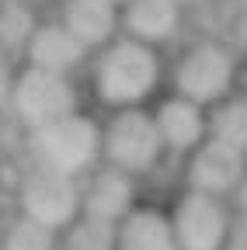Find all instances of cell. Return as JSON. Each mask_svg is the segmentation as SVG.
<instances>
[{"label":"cell","instance_id":"cell-22","mask_svg":"<svg viewBox=\"0 0 247 250\" xmlns=\"http://www.w3.org/2000/svg\"><path fill=\"white\" fill-rule=\"evenodd\" d=\"M174 4H181V7H192V4H199V0H174Z\"/></svg>","mask_w":247,"mask_h":250},{"label":"cell","instance_id":"cell-4","mask_svg":"<svg viewBox=\"0 0 247 250\" xmlns=\"http://www.w3.org/2000/svg\"><path fill=\"white\" fill-rule=\"evenodd\" d=\"M237 73H240V59L230 45L212 39L192 42L171 70V90L209 108L237 90Z\"/></svg>","mask_w":247,"mask_h":250},{"label":"cell","instance_id":"cell-3","mask_svg":"<svg viewBox=\"0 0 247 250\" xmlns=\"http://www.w3.org/2000/svg\"><path fill=\"white\" fill-rule=\"evenodd\" d=\"M167 156L160 132L153 125L150 104L139 108H115L101 122V164L143 177Z\"/></svg>","mask_w":247,"mask_h":250},{"label":"cell","instance_id":"cell-18","mask_svg":"<svg viewBox=\"0 0 247 250\" xmlns=\"http://www.w3.org/2000/svg\"><path fill=\"white\" fill-rule=\"evenodd\" d=\"M0 250H56V229L39 226L24 215H14L4 223Z\"/></svg>","mask_w":247,"mask_h":250},{"label":"cell","instance_id":"cell-15","mask_svg":"<svg viewBox=\"0 0 247 250\" xmlns=\"http://www.w3.org/2000/svg\"><path fill=\"white\" fill-rule=\"evenodd\" d=\"M209 139L247 153V94L233 90L223 101L209 104Z\"/></svg>","mask_w":247,"mask_h":250},{"label":"cell","instance_id":"cell-9","mask_svg":"<svg viewBox=\"0 0 247 250\" xmlns=\"http://www.w3.org/2000/svg\"><path fill=\"white\" fill-rule=\"evenodd\" d=\"M136 205H139V198H136V177L133 174L115 170L108 164H98L90 174L80 177V215L118 226Z\"/></svg>","mask_w":247,"mask_h":250},{"label":"cell","instance_id":"cell-14","mask_svg":"<svg viewBox=\"0 0 247 250\" xmlns=\"http://www.w3.org/2000/svg\"><path fill=\"white\" fill-rule=\"evenodd\" d=\"M115 250H178L167 212L153 205H136L115 226Z\"/></svg>","mask_w":247,"mask_h":250},{"label":"cell","instance_id":"cell-20","mask_svg":"<svg viewBox=\"0 0 247 250\" xmlns=\"http://www.w3.org/2000/svg\"><path fill=\"white\" fill-rule=\"evenodd\" d=\"M11 56L0 49V101H4V94H7V83H11Z\"/></svg>","mask_w":247,"mask_h":250},{"label":"cell","instance_id":"cell-8","mask_svg":"<svg viewBox=\"0 0 247 250\" xmlns=\"http://www.w3.org/2000/svg\"><path fill=\"white\" fill-rule=\"evenodd\" d=\"M244 181H247V153L233 146L205 139L184 156V188H192V191L230 202Z\"/></svg>","mask_w":247,"mask_h":250},{"label":"cell","instance_id":"cell-7","mask_svg":"<svg viewBox=\"0 0 247 250\" xmlns=\"http://www.w3.org/2000/svg\"><path fill=\"white\" fill-rule=\"evenodd\" d=\"M167 223L178 250H223L233 223V205L226 198L184 188L178 202L167 208Z\"/></svg>","mask_w":247,"mask_h":250},{"label":"cell","instance_id":"cell-21","mask_svg":"<svg viewBox=\"0 0 247 250\" xmlns=\"http://www.w3.org/2000/svg\"><path fill=\"white\" fill-rule=\"evenodd\" d=\"M237 90H240V94H247V59L240 62V73H237Z\"/></svg>","mask_w":247,"mask_h":250},{"label":"cell","instance_id":"cell-17","mask_svg":"<svg viewBox=\"0 0 247 250\" xmlns=\"http://www.w3.org/2000/svg\"><path fill=\"white\" fill-rule=\"evenodd\" d=\"M56 250H115V226L77 215L56 233Z\"/></svg>","mask_w":247,"mask_h":250},{"label":"cell","instance_id":"cell-24","mask_svg":"<svg viewBox=\"0 0 247 250\" xmlns=\"http://www.w3.org/2000/svg\"><path fill=\"white\" fill-rule=\"evenodd\" d=\"M105 4H112V7H122V4H126V0H105Z\"/></svg>","mask_w":247,"mask_h":250},{"label":"cell","instance_id":"cell-10","mask_svg":"<svg viewBox=\"0 0 247 250\" xmlns=\"http://www.w3.org/2000/svg\"><path fill=\"white\" fill-rule=\"evenodd\" d=\"M150 115L160 132L164 149L174 156H188L199 143L209 139V108L181 98L174 90L157 98V104H150Z\"/></svg>","mask_w":247,"mask_h":250},{"label":"cell","instance_id":"cell-13","mask_svg":"<svg viewBox=\"0 0 247 250\" xmlns=\"http://www.w3.org/2000/svg\"><path fill=\"white\" fill-rule=\"evenodd\" d=\"M56 21L90 52H98L118 35V7L105 4V0H67Z\"/></svg>","mask_w":247,"mask_h":250},{"label":"cell","instance_id":"cell-2","mask_svg":"<svg viewBox=\"0 0 247 250\" xmlns=\"http://www.w3.org/2000/svg\"><path fill=\"white\" fill-rule=\"evenodd\" d=\"M28 149H32V164L80 181L101 164V122L77 108L42 129H32Z\"/></svg>","mask_w":247,"mask_h":250},{"label":"cell","instance_id":"cell-12","mask_svg":"<svg viewBox=\"0 0 247 250\" xmlns=\"http://www.w3.org/2000/svg\"><path fill=\"white\" fill-rule=\"evenodd\" d=\"M21 59L28 66L73 77L77 70H84L90 62V49L84 42H77L59 21H39V28H35V35L28 39Z\"/></svg>","mask_w":247,"mask_h":250},{"label":"cell","instance_id":"cell-23","mask_svg":"<svg viewBox=\"0 0 247 250\" xmlns=\"http://www.w3.org/2000/svg\"><path fill=\"white\" fill-rule=\"evenodd\" d=\"M0 149H4V118H0Z\"/></svg>","mask_w":247,"mask_h":250},{"label":"cell","instance_id":"cell-16","mask_svg":"<svg viewBox=\"0 0 247 250\" xmlns=\"http://www.w3.org/2000/svg\"><path fill=\"white\" fill-rule=\"evenodd\" d=\"M39 14L32 4H24V0H0V49H4L11 59L24 52L28 39L35 35L39 28Z\"/></svg>","mask_w":247,"mask_h":250},{"label":"cell","instance_id":"cell-11","mask_svg":"<svg viewBox=\"0 0 247 250\" xmlns=\"http://www.w3.org/2000/svg\"><path fill=\"white\" fill-rule=\"evenodd\" d=\"M181 21L184 7L174 0H126L118 7V35L160 49L171 39H178Z\"/></svg>","mask_w":247,"mask_h":250},{"label":"cell","instance_id":"cell-19","mask_svg":"<svg viewBox=\"0 0 247 250\" xmlns=\"http://www.w3.org/2000/svg\"><path fill=\"white\" fill-rule=\"evenodd\" d=\"M223 250H247V212H233V223H230Z\"/></svg>","mask_w":247,"mask_h":250},{"label":"cell","instance_id":"cell-6","mask_svg":"<svg viewBox=\"0 0 247 250\" xmlns=\"http://www.w3.org/2000/svg\"><path fill=\"white\" fill-rule=\"evenodd\" d=\"M18 215L59 233L80 215V181L32 164L18 181Z\"/></svg>","mask_w":247,"mask_h":250},{"label":"cell","instance_id":"cell-25","mask_svg":"<svg viewBox=\"0 0 247 250\" xmlns=\"http://www.w3.org/2000/svg\"><path fill=\"white\" fill-rule=\"evenodd\" d=\"M4 223H7V219H4V215H0V236H4Z\"/></svg>","mask_w":247,"mask_h":250},{"label":"cell","instance_id":"cell-5","mask_svg":"<svg viewBox=\"0 0 247 250\" xmlns=\"http://www.w3.org/2000/svg\"><path fill=\"white\" fill-rule=\"evenodd\" d=\"M4 101L11 108V115L32 132V129H42V125L77 111L80 108V94H77L73 77L49 73V70L21 62V70L11 73Z\"/></svg>","mask_w":247,"mask_h":250},{"label":"cell","instance_id":"cell-1","mask_svg":"<svg viewBox=\"0 0 247 250\" xmlns=\"http://www.w3.org/2000/svg\"><path fill=\"white\" fill-rule=\"evenodd\" d=\"M90 56H94L90 59V87L108 111L150 104V98L164 80L160 49L143 45L136 39L115 35L108 45H101Z\"/></svg>","mask_w":247,"mask_h":250}]
</instances>
